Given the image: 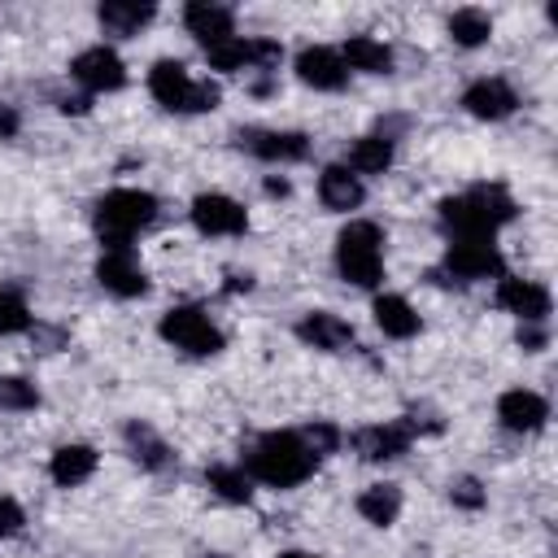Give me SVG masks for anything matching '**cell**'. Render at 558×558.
I'll return each mask as SVG.
<instances>
[{
    "label": "cell",
    "mask_w": 558,
    "mask_h": 558,
    "mask_svg": "<svg viewBox=\"0 0 558 558\" xmlns=\"http://www.w3.org/2000/svg\"><path fill=\"white\" fill-rule=\"evenodd\" d=\"M510 218H514V201L497 183H480L462 196L440 201V222L453 231V240H493L497 227H506Z\"/></svg>",
    "instance_id": "cell-1"
},
{
    "label": "cell",
    "mask_w": 558,
    "mask_h": 558,
    "mask_svg": "<svg viewBox=\"0 0 558 558\" xmlns=\"http://www.w3.org/2000/svg\"><path fill=\"white\" fill-rule=\"evenodd\" d=\"M318 453L305 445L301 432H266L248 449V480H262L270 488H296L314 475Z\"/></svg>",
    "instance_id": "cell-2"
},
{
    "label": "cell",
    "mask_w": 558,
    "mask_h": 558,
    "mask_svg": "<svg viewBox=\"0 0 558 558\" xmlns=\"http://www.w3.org/2000/svg\"><path fill=\"white\" fill-rule=\"evenodd\" d=\"M157 196L144 187H113L96 201V235L105 248H131V240L153 227Z\"/></svg>",
    "instance_id": "cell-3"
},
{
    "label": "cell",
    "mask_w": 558,
    "mask_h": 558,
    "mask_svg": "<svg viewBox=\"0 0 558 558\" xmlns=\"http://www.w3.org/2000/svg\"><path fill=\"white\" fill-rule=\"evenodd\" d=\"M336 270L353 288H375L384 279V231L371 218H353L336 235Z\"/></svg>",
    "instance_id": "cell-4"
},
{
    "label": "cell",
    "mask_w": 558,
    "mask_h": 558,
    "mask_svg": "<svg viewBox=\"0 0 558 558\" xmlns=\"http://www.w3.org/2000/svg\"><path fill=\"white\" fill-rule=\"evenodd\" d=\"M157 331H161L166 344H174V349H183L192 357H209V353L222 349V331L209 323V314L201 305H174V310H166L161 323H157Z\"/></svg>",
    "instance_id": "cell-5"
},
{
    "label": "cell",
    "mask_w": 558,
    "mask_h": 558,
    "mask_svg": "<svg viewBox=\"0 0 558 558\" xmlns=\"http://www.w3.org/2000/svg\"><path fill=\"white\" fill-rule=\"evenodd\" d=\"M449 279H462V283H475V279H501L506 275V262L497 253L493 240H453L449 253H445V270Z\"/></svg>",
    "instance_id": "cell-6"
},
{
    "label": "cell",
    "mask_w": 558,
    "mask_h": 558,
    "mask_svg": "<svg viewBox=\"0 0 558 558\" xmlns=\"http://www.w3.org/2000/svg\"><path fill=\"white\" fill-rule=\"evenodd\" d=\"M70 74H74V83L87 87V92H118V87L126 83L122 57H118L113 48H105V44L83 48V52L70 61Z\"/></svg>",
    "instance_id": "cell-7"
},
{
    "label": "cell",
    "mask_w": 558,
    "mask_h": 558,
    "mask_svg": "<svg viewBox=\"0 0 558 558\" xmlns=\"http://www.w3.org/2000/svg\"><path fill=\"white\" fill-rule=\"evenodd\" d=\"M187 214H192V222H196L201 235H240L248 227L244 205L231 201L227 192H201Z\"/></svg>",
    "instance_id": "cell-8"
},
{
    "label": "cell",
    "mask_w": 558,
    "mask_h": 558,
    "mask_svg": "<svg viewBox=\"0 0 558 558\" xmlns=\"http://www.w3.org/2000/svg\"><path fill=\"white\" fill-rule=\"evenodd\" d=\"M497 305L506 314H514L519 323H545L549 318V288L536 279H519V275H501L497 279Z\"/></svg>",
    "instance_id": "cell-9"
},
{
    "label": "cell",
    "mask_w": 558,
    "mask_h": 558,
    "mask_svg": "<svg viewBox=\"0 0 558 558\" xmlns=\"http://www.w3.org/2000/svg\"><path fill=\"white\" fill-rule=\"evenodd\" d=\"M240 148H248L262 161H301L310 153V140L301 131H275V126H240Z\"/></svg>",
    "instance_id": "cell-10"
},
{
    "label": "cell",
    "mask_w": 558,
    "mask_h": 558,
    "mask_svg": "<svg viewBox=\"0 0 558 558\" xmlns=\"http://www.w3.org/2000/svg\"><path fill=\"white\" fill-rule=\"evenodd\" d=\"M96 279H100L105 292H113L122 301L148 292V275H144V266L135 262L131 248H105V257L96 262Z\"/></svg>",
    "instance_id": "cell-11"
},
{
    "label": "cell",
    "mask_w": 558,
    "mask_h": 558,
    "mask_svg": "<svg viewBox=\"0 0 558 558\" xmlns=\"http://www.w3.org/2000/svg\"><path fill=\"white\" fill-rule=\"evenodd\" d=\"M292 70H296V78H301L305 87H314V92H340V87L349 83V65L340 61L336 48H323V44L301 48L296 61H292Z\"/></svg>",
    "instance_id": "cell-12"
},
{
    "label": "cell",
    "mask_w": 558,
    "mask_h": 558,
    "mask_svg": "<svg viewBox=\"0 0 558 558\" xmlns=\"http://www.w3.org/2000/svg\"><path fill=\"white\" fill-rule=\"evenodd\" d=\"M545 418H549V401L541 392H532V388H510V392L497 397V423L506 432H519V436L523 432H541Z\"/></svg>",
    "instance_id": "cell-13"
},
{
    "label": "cell",
    "mask_w": 558,
    "mask_h": 558,
    "mask_svg": "<svg viewBox=\"0 0 558 558\" xmlns=\"http://www.w3.org/2000/svg\"><path fill=\"white\" fill-rule=\"evenodd\" d=\"M462 109L471 118H484V122H501L519 109V96L506 78H475L466 92H462Z\"/></svg>",
    "instance_id": "cell-14"
},
{
    "label": "cell",
    "mask_w": 558,
    "mask_h": 558,
    "mask_svg": "<svg viewBox=\"0 0 558 558\" xmlns=\"http://www.w3.org/2000/svg\"><path fill=\"white\" fill-rule=\"evenodd\" d=\"M192 87H196V78L187 74L183 61L161 57V61L148 70V92H153V100H157L161 109H179V113H187V105H192Z\"/></svg>",
    "instance_id": "cell-15"
},
{
    "label": "cell",
    "mask_w": 558,
    "mask_h": 558,
    "mask_svg": "<svg viewBox=\"0 0 558 558\" xmlns=\"http://www.w3.org/2000/svg\"><path fill=\"white\" fill-rule=\"evenodd\" d=\"M183 26H187L192 39H201L205 48H214V44H222V39L235 35V13L227 4H214V0H192L183 9Z\"/></svg>",
    "instance_id": "cell-16"
},
{
    "label": "cell",
    "mask_w": 558,
    "mask_h": 558,
    "mask_svg": "<svg viewBox=\"0 0 558 558\" xmlns=\"http://www.w3.org/2000/svg\"><path fill=\"white\" fill-rule=\"evenodd\" d=\"M296 336H301L310 349H323V353H340V349L353 344V327H349L340 314H331V310H310V314H301Z\"/></svg>",
    "instance_id": "cell-17"
},
{
    "label": "cell",
    "mask_w": 558,
    "mask_h": 558,
    "mask_svg": "<svg viewBox=\"0 0 558 558\" xmlns=\"http://www.w3.org/2000/svg\"><path fill=\"white\" fill-rule=\"evenodd\" d=\"M410 440H414V432L405 423H371V427H362L353 436V449L366 462H392V458H401L410 449Z\"/></svg>",
    "instance_id": "cell-18"
},
{
    "label": "cell",
    "mask_w": 558,
    "mask_h": 558,
    "mask_svg": "<svg viewBox=\"0 0 558 558\" xmlns=\"http://www.w3.org/2000/svg\"><path fill=\"white\" fill-rule=\"evenodd\" d=\"M362 196H366V187H362V179H357L349 166H327V170L318 174V201H323L327 209L349 214V209L362 205Z\"/></svg>",
    "instance_id": "cell-19"
},
{
    "label": "cell",
    "mask_w": 558,
    "mask_h": 558,
    "mask_svg": "<svg viewBox=\"0 0 558 558\" xmlns=\"http://www.w3.org/2000/svg\"><path fill=\"white\" fill-rule=\"evenodd\" d=\"M126 449H131V458L144 466V471H170L174 466V449L148 427V423H140V418H131L126 423Z\"/></svg>",
    "instance_id": "cell-20"
},
{
    "label": "cell",
    "mask_w": 558,
    "mask_h": 558,
    "mask_svg": "<svg viewBox=\"0 0 558 558\" xmlns=\"http://www.w3.org/2000/svg\"><path fill=\"white\" fill-rule=\"evenodd\" d=\"M153 13H157V9H153V4H140V0H105V4L96 9L105 35H118V39L140 35V31L153 22Z\"/></svg>",
    "instance_id": "cell-21"
},
{
    "label": "cell",
    "mask_w": 558,
    "mask_h": 558,
    "mask_svg": "<svg viewBox=\"0 0 558 558\" xmlns=\"http://www.w3.org/2000/svg\"><path fill=\"white\" fill-rule=\"evenodd\" d=\"M92 471H96V449L92 445H61L48 462V475L61 488H78L83 480H92Z\"/></svg>",
    "instance_id": "cell-22"
},
{
    "label": "cell",
    "mask_w": 558,
    "mask_h": 558,
    "mask_svg": "<svg viewBox=\"0 0 558 558\" xmlns=\"http://www.w3.org/2000/svg\"><path fill=\"white\" fill-rule=\"evenodd\" d=\"M375 323H379V331L392 336V340L418 336V314H414V305H410L405 296H397V292H379V296H375Z\"/></svg>",
    "instance_id": "cell-23"
},
{
    "label": "cell",
    "mask_w": 558,
    "mask_h": 558,
    "mask_svg": "<svg viewBox=\"0 0 558 558\" xmlns=\"http://www.w3.org/2000/svg\"><path fill=\"white\" fill-rule=\"evenodd\" d=\"M340 61L349 70H362V74H388L392 70V48L384 39H371V35H353L340 52Z\"/></svg>",
    "instance_id": "cell-24"
},
{
    "label": "cell",
    "mask_w": 558,
    "mask_h": 558,
    "mask_svg": "<svg viewBox=\"0 0 558 558\" xmlns=\"http://www.w3.org/2000/svg\"><path fill=\"white\" fill-rule=\"evenodd\" d=\"M357 514L375 527H392L401 514V488L397 484H371L357 493Z\"/></svg>",
    "instance_id": "cell-25"
},
{
    "label": "cell",
    "mask_w": 558,
    "mask_h": 558,
    "mask_svg": "<svg viewBox=\"0 0 558 558\" xmlns=\"http://www.w3.org/2000/svg\"><path fill=\"white\" fill-rule=\"evenodd\" d=\"M344 166H349L357 179H362V174H384V170L392 166V135H362V140H353Z\"/></svg>",
    "instance_id": "cell-26"
},
{
    "label": "cell",
    "mask_w": 558,
    "mask_h": 558,
    "mask_svg": "<svg viewBox=\"0 0 558 558\" xmlns=\"http://www.w3.org/2000/svg\"><path fill=\"white\" fill-rule=\"evenodd\" d=\"M488 35H493V17L484 9H458V13H449V39L458 48H480V44H488Z\"/></svg>",
    "instance_id": "cell-27"
},
{
    "label": "cell",
    "mask_w": 558,
    "mask_h": 558,
    "mask_svg": "<svg viewBox=\"0 0 558 558\" xmlns=\"http://www.w3.org/2000/svg\"><path fill=\"white\" fill-rule=\"evenodd\" d=\"M205 484H209L222 501H235V506L253 501V480H248L244 466H209V471H205Z\"/></svg>",
    "instance_id": "cell-28"
},
{
    "label": "cell",
    "mask_w": 558,
    "mask_h": 558,
    "mask_svg": "<svg viewBox=\"0 0 558 558\" xmlns=\"http://www.w3.org/2000/svg\"><path fill=\"white\" fill-rule=\"evenodd\" d=\"M205 61H209L214 70H222V74H235V70H253V39H244V35H231V39H222V44L205 48Z\"/></svg>",
    "instance_id": "cell-29"
},
{
    "label": "cell",
    "mask_w": 558,
    "mask_h": 558,
    "mask_svg": "<svg viewBox=\"0 0 558 558\" xmlns=\"http://www.w3.org/2000/svg\"><path fill=\"white\" fill-rule=\"evenodd\" d=\"M39 388L22 375H0V410H35Z\"/></svg>",
    "instance_id": "cell-30"
},
{
    "label": "cell",
    "mask_w": 558,
    "mask_h": 558,
    "mask_svg": "<svg viewBox=\"0 0 558 558\" xmlns=\"http://www.w3.org/2000/svg\"><path fill=\"white\" fill-rule=\"evenodd\" d=\"M17 331H31V310L17 292L0 288V336H17Z\"/></svg>",
    "instance_id": "cell-31"
},
{
    "label": "cell",
    "mask_w": 558,
    "mask_h": 558,
    "mask_svg": "<svg viewBox=\"0 0 558 558\" xmlns=\"http://www.w3.org/2000/svg\"><path fill=\"white\" fill-rule=\"evenodd\" d=\"M449 497H453V506H462V510H480V506L488 501V493H484V484H480L475 475L449 480Z\"/></svg>",
    "instance_id": "cell-32"
},
{
    "label": "cell",
    "mask_w": 558,
    "mask_h": 558,
    "mask_svg": "<svg viewBox=\"0 0 558 558\" xmlns=\"http://www.w3.org/2000/svg\"><path fill=\"white\" fill-rule=\"evenodd\" d=\"M301 436H305V445H310L314 453H331V449L340 445V432H336L331 423H310Z\"/></svg>",
    "instance_id": "cell-33"
},
{
    "label": "cell",
    "mask_w": 558,
    "mask_h": 558,
    "mask_svg": "<svg viewBox=\"0 0 558 558\" xmlns=\"http://www.w3.org/2000/svg\"><path fill=\"white\" fill-rule=\"evenodd\" d=\"M22 523H26L22 506H17L13 497H0V536H17V532H22Z\"/></svg>",
    "instance_id": "cell-34"
},
{
    "label": "cell",
    "mask_w": 558,
    "mask_h": 558,
    "mask_svg": "<svg viewBox=\"0 0 558 558\" xmlns=\"http://www.w3.org/2000/svg\"><path fill=\"white\" fill-rule=\"evenodd\" d=\"M209 109H218V87L205 78V83L192 87V105H187V113H209Z\"/></svg>",
    "instance_id": "cell-35"
},
{
    "label": "cell",
    "mask_w": 558,
    "mask_h": 558,
    "mask_svg": "<svg viewBox=\"0 0 558 558\" xmlns=\"http://www.w3.org/2000/svg\"><path fill=\"white\" fill-rule=\"evenodd\" d=\"M519 344H523L527 353H541V349L549 344V331H545V323H519Z\"/></svg>",
    "instance_id": "cell-36"
},
{
    "label": "cell",
    "mask_w": 558,
    "mask_h": 558,
    "mask_svg": "<svg viewBox=\"0 0 558 558\" xmlns=\"http://www.w3.org/2000/svg\"><path fill=\"white\" fill-rule=\"evenodd\" d=\"M17 126H22L17 109H13V105H0V140H13V135H17Z\"/></svg>",
    "instance_id": "cell-37"
},
{
    "label": "cell",
    "mask_w": 558,
    "mask_h": 558,
    "mask_svg": "<svg viewBox=\"0 0 558 558\" xmlns=\"http://www.w3.org/2000/svg\"><path fill=\"white\" fill-rule=\"evenodd\" d=\"M288 179H266V196H288Z\"/></svg>",
    "instance_id": "cell-38"
},
{
    "label": "cell",
    "mask_w": 558,
    "mask_h": 558,
    "mask_svg": "<svg viewBox=\"0 0 558 558\" xmlns=\"http://www.w3.org/2000/svg\"><path fill=\"white\" fill-rule=\"evenodd\" d=\"M240 288L248 292V288H253V279H248V275H227V292H240Z\"/></svg>",
    "instance_id": "cell-39"
},
{
    "label": "cell",
    "mask_w": 558,
    "mask_h": 558,
    "mask_svg": "<svg viewBox=\"0 0 558 558\" xmlns=\"http://www.w3.org/2000/svg\"><path fill=\"white\" fill-rule=\"evenodd\" d=\"M279 558H323V554H310V549H283Z\"/></svg>",
    "instance_id": "cell-40"
},
{
    "label": "cell",
    "mask_w": 558,
    "mask_h": 558,
    "mask_svg": "<svg viewBox=\"0 0 558 558\" xmlns=\"http://www.w3.org/2000/svg\"><path fill=\"white\" fill-rule=\"evenodd\" d=\"M209 558H222V554H209Z\"/></svg>",
    "instance_id": "cell-41"
}]
</instances>
